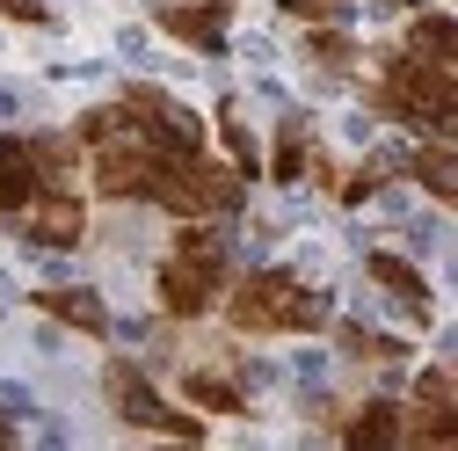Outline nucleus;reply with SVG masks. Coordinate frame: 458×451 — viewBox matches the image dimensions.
<instances>
[{"mask_svg":"<svg viewBox=\"0 0 458 451\" xmlns=\"http://www.w3.org/2000/svg\"><path fill=\"white\" fill-rule=\"evenodd\" d=\"M371 109L393 124H415L422 139H458V66L400 44L371 81Z\"/></svg>","mask_w":458,"mask_h":451,"instance_id":"obj_1","label":"nucleus"},{"mask_svg":"<svg viewBox=\"0 0 458 451\" xmlns=\"http://www.w3.org/2000/svg\"><path fill=\"white\" fill-rule=\"evenodd\" d=\"M225 320H233V335H313L327 320V299L299 285L292 269H248L225 292Z\"/></svg>","mask_w":458,"mask_h":451,"instance_id":"obj_2","label":"nucleus"},{"mask_svg":"<svg viewBox=\"0 0 458 451\" xmlns=\"http://www.w3.org/2000/svg\"><path fill=\"white\" fill-rule=\"evenodd\" d=\"M153 292L167 306V320H204L225 299V241L204 218H182V241L167 248V262L153 269Z\"/></svg>","mask_w":458,"mask_h":451,"instance_id":"obj_3","label":"nucleus"},{"mask_svg":"<svg viewBox=\"0 0 458 451\" xmlns=\"http://www.w3.org/2000/svg\"><path fill=\"white\" fill-rule=\"evenodd\" d=\"M160 211H175V218H233L248 204V175L233 160H211V153H182V160H167L160 167V183L153 197Z\"/></svg>","mask_w":458,"mask_h":451,"instance_id":"obj_4","label":"nucleus"},{"mask_svg":"<svg viewBox=\"0 0 458 451\" xmlns=\"http://www.w3.org/2000/svg\"><path fill=\"white\" fill-rule=\"evenodd\" d=\"M102 401H109V415H117V422H131V430H146V437H182V444L204 437V408H167L160 386H153L131 357H109Z\"/></svg>","mask_w":458,"mask_h":451,"instance_id":"obj_5","label":"nucleus"},{"mask_svg":"<svg viewBox=\"0 0 458 451\" xmlns=\"http://www.w3.org/2000/svg\"><path fill=\"white\" fill-rule=\"evenodd\" d=\"M117 102H124V117H131L153 146H167V153H204V117H197L190 102L160 95V88H124Z\"/></svg>","mask_w":458,"mask_h":451,"instance_id":"obj_6","label":"nucleus"},{"mask_svg":"<svg viewBox=\"0 0 458 451\" xmlns=\"http://www.w3.org/2000/svg\"><path fill=\"white\" fill-rule=\"evenodd\" d=\"M15 234L37 241V248H73V241L88 234V204H81L73 190H37V204L15 218Z\"/></svg>","mask_w":458,"mask_h":451,"instance_id":"obj_7","label":"nucleus"},{"mask_svg":"<svg viewBox=\"0 0 458 451\" xmlns=\"http://www.w3.org/2000/svg\"><path fill=\"white\" fill-rule=\"evenodd\" d=\"M44 175H37V146L15 139V132H0V226H15L30 204H37Z\"/></svg>","mask_w":458,"mask_h":451,"instance_id":"obj_8","label":"nucleus"},{"mask_svg":"<svg viewBox=\"0 0 458 451\" xmlns=\"http://www.w3.org/2000/svg\"><path fill=\"white\" fill-rule=\"evenodd\" d=\"M160 30L190 44V51H225V30H233V15H225V0H167L160 8Z\"/></svg>","mask_w":458,"mask_h":451,"instance_id":"obj_9","label":"nucleus"},{"mask_svg":"<svg viewBox=\"0 0 458 451\" xmlns=\"http://www.w3.org/2000/svg\"><path fill=\"white\" fill-rule=\"evenodd\" d=\"M364 277H371L386 299H400V313H408V320H422V328H429L437 299H429V277H422L408 255H371V262H364Z\"/></svg>","mask_w":458,"mask_h":451,"instance_id":"obj_10","label":"nucleus"},{"mask_svg":"<svg viewBox=\"0 0 458 451\" xmlns=\"http://www.w3.org/2000/svg\"><path fill=\"white\" fill-rule=\"evenodd\" d=\"M400 167H408V175H415L444 211H458V139H429V146H415Z\"/></svg>","mask_w":458,"mask_h":451,"instance_id":"obj_11","label":"nucleus"},{"mask_svg":"<svg viewBox=\"0 0 458 451\" xmlns=\"http://www.w3.org/2000/svg\"><path fill=\"white\" fill-rule=\"evenodd\" d=\"M44 320H59V328H73V335H109V306L95 299V292H37L30 299Z\"/></svg>","mask_w":458,"mask_h":451,"instance_id":"obj_12","label":"nucleus"},{"mask_svg":"<svg viewBox=\"0 0 458 451\" xmlns=\"http://www.w3.org/2000/svg\"><path fill=\"white\" fill-rule=\"evenodd\" d=\"M182 401L204 408V415H248V386L241 379H225V371H182Z\"/></svg>","mask_w":458,"mask_h":451,"instance_id":"obj_13","label":"nucleus"},{"mask_svg":"<svg viewBox=\"0 0 458 451\" xmlns=\"http://www.w3.org/2000/svg\"><path fill=\"white\" fill-rule=\"evenodd\" d=\"M313 160H320V153H313V124H306V117H284V124H276V153H269V175H276V183H306Z\"/></svg>","mask_w":458,"mask_h":451,"instance_id":"obj_14","label":"nucleus"},{"mask_svg":"<svg viewBox=\"0 0 458 451\" xmlns=\"http://www.w3.org/2000/svg\"><path fill=\"white\" fill-rule=\"evenodd\" d=\"M37 146V175H44V190H73V175H81V132H37L30 139Z\"/></svg>","mask_w":458,"mask_h":451,"instance_id":"obj_15","label":"nucleus"},{"mask_svg":"<svg viewBox=\"0 0 458 451\" xmlns=\"http://www.w3.org/2000/svg\"><path fill=\"white\" fill-rule=\"evenodd\" d=\"M335 430H342V437H350V444L364 451V444H400V437H408V415H400L393 401H364L350 422H335Z\"/></svg>","mask_w":458,"mask_h":451,"instance_id":"obj_16","label":"nucleus"},{"mask_svg":"<svg viewBox=\"0 0 458 451\" xmlns=\"http://www.w3.org/2000/svg\"><path fill=\"white\" fill-rule=\"evenodd\" d=\"M335 343H342V357H357V364H400V357H408L400 335H378V328H357V320H342Z\"/></svg>","mask_w":458,"mask_h":451,"instance_id":"obj_17","label":"nucleus"},{"mask_svg":"<svg viewBox=\"0 0 458 451\" xmlns=\"http://www.w3.org/2000/svg\"><path fill=\"white\" fill-rule=\"evenodd\" d=\"M408 51L458 66V22H451V15H415V22H408Z\"/></svg>","mask_w":458,"mask_h":451,"instance_id":"obj_18","label":"nucleus"},{"mask_svg":"<svg viewBox=\"0 0 458 451\" xmlns=\"http://www.w3.org/2000/svg\"><path fill=\"white\" fill-rule=\"evenodd\" d=\"M218 139H225V153H233V167H241V175H255V167H262L255 132H248V117H241V102H218Z\"/></svg>","mask_w":458,"mask_h":451,"instance_id":"obj_19","label":"nucleus"},{"mask_svg":"<svg viewBox=\"0 0 458 451\" xmlns=\"http://www.w3.org/2000/svg\"><path fill=\"white\" fill-rule=\"evenodd\" d=\"M306 59L327 66V73H350L357 66V44L342 37V30H306Z\"/></svg>","mask_w":458,"mask_h":451,"instance_id":"obj_20","label":"nucleus"},{"mask_svg":"<svg viewBox=\"0 0 458 451\" xmlns=\"http://www.w3.org/2000/svg\"><path fill=\"white\" fill-rule=\"evenodd\" d=\"M0 15H8V22H30V30H44V22H51L44 0H0Z\"/></svg>","mask_w":458,"mask_h":451,"instance_id":"obj_21","label":"nucleus"}]
</instances>
